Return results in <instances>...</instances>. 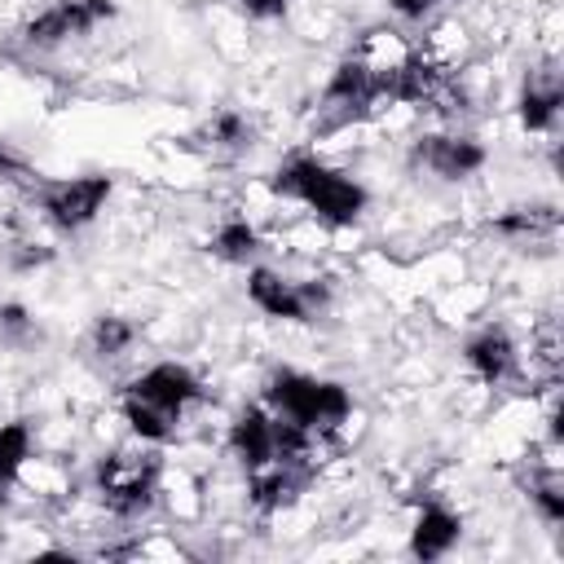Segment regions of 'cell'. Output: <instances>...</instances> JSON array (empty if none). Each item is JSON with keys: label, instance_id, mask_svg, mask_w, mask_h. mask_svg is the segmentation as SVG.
Wrapping results in <instances>:
<instances>
[{"label": "cell", "instance_id": "8fae6325", "mask_svg": "<svg viewBox=\"0 0 564 564\" xmlns=\"http://www.w3.org/2000/svg\"><path fill=\"white\" fill-rule=\"evenodd\" d=\"M458 542V516H449L445 507H423L414 520V555L419 560H441L449 546Z\"/></svg>", "mask_w": 564, "mask_h": 564}, {"label": "cell", "instance_id": "7402d4cb", "mask_svg": "<svg viewBox=\"0 0 564 564\" xmlns=\"http://www.w3.org/2000/svg\"><path fill=\"white\" fill-rule=\"evenodd\" d=\"M432 4H436V0H392V9L405 13V18H423Z\"/></svg>", "mask_w": 564, "mask_h": 564}, {"label": "cell", "instance_id": "ffe728a7", "mask_svg": "<svg viewBox=\"0 0 564 564\" xmlns=\"http://www.w3.org/2000/svg\"><path fill=\"white\" fill-rule=\"evenodd\" d=\"M242 4H247V13H256V18H273V13L286 9V0H242Z\"/></svg>", "mask_w": 564, "mask_h": 564}, {"label": "cell", "instance_id": "3957f363", "mask_svg": "<svg viewBox=\"0 0 564 564\" xmlns=\"http://www.w3.org/2000/svg\"><path fill=\"white\" fill-rule=\"evenodd\" d=\"M154 476H159V463L145 458V454H110L101 458L97 467V480H101V498L110 511L119 516H137L150 507L154 498Z\"/></svg>", "mask_w": 564, "mask_h": 564}, {"label": "cell", "instance_id": "ba28073f", "mask_svg": "<svg viewBox=\"0 0 564 564\" xmlns=\"http://www.w3.org/2000/svg\"><path fill=\"white\" fill-rule=\"evenodd\" d=\"M247 295H251L256 308H264L269 317L308 322V308H304V300H300V286H295V282H282V278L269 273V269H251V278H247Z\"/></svg>", "mask_w": 564, "mask_h": 564}, {"label": "cell", "instance_id": "7a4b0ae2", "mask_svg": "<svg viewBox=\"0 0 564 564\" xmlns=\"http://www.w3.org/2000/svg\"><path fill=\"white\" fill-rule=\"evenodd\" d=\"M269 405H273L282 419H291V423L317 432V427L344 423V414H348V392H344L339 383L282 370V375H273V383H269Z\"/></svg>", "mask_w": 564, "mask_h": 564}, {"label": "cell", "instance_id": "9a60e30c", "mask_svg": "<svg viewBox=\"0 0 564 564\" xmlns=\"http://www.w3.org/2000/svg\"><path fill=\"white\" fill-rule=\"evenodd\" d=\"M26 449H31V432H26V423H4V427H0V485L18 476Z\"/></svg>", "mask_w": 564, "mask_h": 564}, {"label": "cell", "instance_id": "30bf717a", "mask_svg": "<svg viewBox=\"0 0 564 564\" xmlns=\"http://www.w3.org/2000/svg\"><path fill=\"white\" fill-rule=\"evenodd\" d=\"M467 361L480 379L489 383H502L511 370H516V344L502 335V330H480L471 344H467Z\"/></svg>", "mask_w": 564, "mask_h": 564}, {"label": "cell", "instance_id": "277c9868", "mask_svg": "<svg viewBox=\"0 0 564 564\" xmlns=\"http://www.w3.org/2000/svg\"><path fill=\"white\" fill-rule=\"evenodd\" d=\"M110 13H115L110 0H57L53 9H44L40 18L26 22V44L53 48V44H62V40H70V35L93 31V26L106 22Z\"/></svg>", "mask_w": 564, "mask_h": 564}, {"label": "cell", "instance_id": "8992f818", "mask_svg": "<svg viewBox=\"0 0 564 564\" xmlns=\"http://www.w3.org/2000/svg\"><path fill=\"white\" fill-rule=\"evenodd\" d=\"M198 392H203L198 379H194L185 366H176V361L150 366L145 375H137V379L128 383V397H137V401H145V405H154V410H167V414H181Z\"/></svg>", "mask_w": 564, "mask_h": 564}, {"label": "cell", "instance_id": "d6986e66", "mask_svg": "<svg viewBox=\"0 0 564 564\" xmlns=\"http://www.w3.org/2000/svg\"><path fill=\"white\" fill-rule=\"evenodd\" d=\"M216 137L220 141H242V119L238 115H220L216 119Z\"/></svg>", "mask_w": 564, "mask_h": 564}, {"label": "cell", "instance_id": "6da1fadb", "mask_svg": "<svg viewBox=\"0 0 564 564\" xmlns=\"http://www.w3.org/2000/svg\"><path fill=\"white\" fill-rule=\"evenodd\" d=\"M273 194L300 198L304 207H313L317 216H326L330 225H352L366 207V189L330 167H322L317 159H291L278 176H273Z\"/></svg>", "mask_w": 564, "mask_h": 564}, {"label": "cell", "instance_id": "4fadbf2b", "mask_svg": "<svg viewBox=\"0 0 564 564\" xmlns=\"http://www.w3.org/2000/svg\"><path fill=\"white\" fill-rule=\"evenodd\" d=\"M123 414H128L132 432H137V436H145V441H167V436H172V423H176V414H167V410H154V405L137 401V397H128Z\"/></svg>", "mask_w": 564, "mask_h": 564}, {"label": "cell", "instance_id": "9c48e42d", "mask_svg": "<svg viewBox=\"0 0 564 564\" xmlns=\"http://www.w3.org/2000/svg\"><path fill=\"white\" fill-rule=\"evenodd\" d=\"M229 441H234V449H238V458H242L247 467H264V463L273 458V419L251 405V410L238 414Z\"/></svg>", "mask_w": 564, "mask_h": 564}, {"label": "cell", "instance_id": "2e32d148", "mask_svg": "<svg viewBox=\"0 0 564 564\" xmlns=\"http://www.w3.org/2000/svg\"><path fill=\"white\" fill-rule=\"evenodd\" d=\"M93 344H97V352L115 357V352H123V348L132 344V326H128L123 317H101L97 330H93Z\"/></svg>", "mask_w": 564, "mask_h": 564}, {"label": "cell", "instance_id": "ac0fdd59", "mask_svg": "<svg viewBox=\"0 0 564 564\" xmlns=\"http://www.w3.org/2000/svg\"><path fill=\"white\" fill-rule=\"evenodd\" d=\"M31 335V317L22 304H0V344H22Z\"/></svg>", "mask_w": 564, "mask_h": 564}, {"label": "cell", "instance_id": "e0dca14e", "mask_svg": "<svg viewBox=\"0 0 564 564\" xmlns=\"http://www.w3.org/2000/svg\"><path fill=\"white\" fill-rule=\"evenodd\" d=\"M533 502L542 507V516H546L551 524H560V520H564V485H560V476H542V480L533 485Z\"/></svg>", "mask_w": 564, "mask_h": 564}, {"label": "cell", "instance_id": "52a82bcc", "mask_svg": "<svg viewBox=\"0 0 564 564\" xmlns=\"http://www.w3.org/2000/svg\"><path fill=\"white\" fill-rule=\"evenodd\" d=\"M414 159L427 163L436 176L458 181V176H467V172H476L485 163V150L471 137H423L419 150H414Z\"/></svg>", "mask_w": 564, "mask_h": 564}, {"label": "cell", "instance_id": "44dd1931", "mask_svg": "<svg viewBox=\"0 0 564 564\" xmlns=\"http://www.w3.org/2000/svg\"><path fill=\"white\" fill-rule=\"evenodd\" d=\"M22 172V159L9 150V141H0V176H18Z\"/></svg>", "mask_w": 564, "mask_h": 564}, {"label": "cell", "instance_id": "5b68a950", "mask_svg": "<svg viewBox=\"0 0 564 564\" xmlns=\"http://www.w3.org/2000/svg\"><path fill=\"white\" fill-rule=\"evenodd\" d=\"M106 198H110V181H106V176H75V181L48 185V189L40 194V207L48 212L53 225L79 229V225H88V220L101 212Z\"/></svg>", "mask_w": 564, "mask_h": 564}, {"label": "cell", "instance_id": "5bb4252c", "mask_svg": "<svg viewBox=\"0 0 564 564\" xmlns=\"http://www.w3.org/2000/svg\"><path fill=\"white\" fill-rule=\"evenodd\" d=\"M560 110V84H546V88H524V101H520V119L524 128H546Z\"/></svg>", "mask_w": 564, "mask_h": 564}, {"label": "cell", "instance_id": "7c38bea8", "mask_svg": "<svg viewBox=\"0 0 564 564\" xmlns=\"http://www.w3.org/2000/svg\"><path fill=\"white\" fill-rule=\"evenodd\" d=\"M256 247H260V238H256V229L247 225V220H225L220 229H216V242H212V251L220 256V260H234V264H247L251 256H256Z\"/></svg>", "mask_w": 564, "mask_h": 564}]
</instances>
